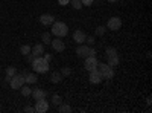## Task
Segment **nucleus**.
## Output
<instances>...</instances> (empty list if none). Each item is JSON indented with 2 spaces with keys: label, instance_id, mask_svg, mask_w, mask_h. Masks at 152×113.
Segmentation results:
<instances>
[{
  "label": "nucleus",
  "instance_id": "nucleus-20",
  "mask_svg": "<svg viewBox=\"0 0 152 113\" xmlns=\"http://www.w3.org/2000/svg\"><path fill=\"white\" fill-rule=\"evenodd\" d=\"M56 109H58V112H59V113H67V112H72V107H70V106L62 104V103H61Z\"/></svg>",
  "mask_w": 152,
  "mask_h": 113
},
{
  "label": "nucleus",
  "instance_id": "nucleus-9",
  "mask_svg": "<svg viewBox=\"0 0 152 113\" xmlns=\"http://www.w3.org/2000/svg\"><path fill=\"white\" fill-rule=\"evenodd\" d=\"M50 44H52V49H53L55 52H62V51L66 49V44H64V41H62L61 38H58V37H56L55 40H52V41H50Z\"/></svg>",
  "mask_w": 152,
  "mask_h": 113
},
{
  "label": "nucleus",
  "instance_id": "nucleus-7",
  "mask_svg": "<svg viewBox=\"0 0 152 113\" xmlns=\"http://www.w3.org/2000/svg\"><path fill=\"white\" fill-rule=\"evenodd\" d=\"M97 58L96 57H85V69L90 72V70H94V69H97Z\"/></svg>",
  "mask_w": 152,
  "mask_h": 113
},
{
  "label": "nucleus",
  "instance_id": "nucleus-5",
  "mask_svg": "<svg viewBox=\"0 0 152 113\" xmlns=\"http://www.w3.org/2000/svg\"><path fill=\"white\" fill-rule=\"evenodd\" d=\"M35 112L37 113H46L49 110V103L46 101V98H41V99H37L35 103Z\"/></svg>",
  "mask_w": 152,
  "mask_h": 113
},
{
  "label": "nucleus",
  "instance_id": "nucleus-15",
  "mask_svg": "<svg viewBox=\"0 0 152 113\" xmlns=\"http://www.w3.org/2000/svg\"><path fill=\"white\" fill-rule=\"evenodd\" d=\"M24 81H26L28 84H35L38 81L37 73H24Z\"/></svg>",
  "mask_w": 152,
  "mask_h": 113
},
{
  "label": "nucleus",
  "instance_id": "nucleus-32",
  "mask_svg": "<svg viewBox=\"0 0 152 113\" xmlns=\"http://www.w3.org/2000/svg\"><path fill=\"white\" fill-rule=\"evenodd\" d=\"M58 3H59L61 6H66V5L70 3V0H58Z\"/></svg>",
  "mask_w": 152,
  "mask_h": 113
},
{
  "label": "nucleus",
  "instance_id": "nucleus-8",
  "mask_svg": "<svg viewBox=\"0 0 152 113\" xmlns=\"http://www.w3.org/2000/svg\"><path fill=\"white\" fill-rule=\"evenodd\" d=\"M85 38H87V34H85L82 29H76V31L73 32V40L78 43V44L85 43Z\"/></svg>",
  "mask_w": 152,
  "mask_h": 113
},
{
  "label": "nucleus",
  "instance_id": "nucleus-14",
  "mask_svg": "<svg viewBox=\"0 0 152 113\" xmlns=\"http://www.w3.org/2000/svg\"><path fill=\"white\" fill-rule=\"evenodd\" d=\"M31 52L35 55V57H41L43 54H44V46L40 43V44H35L32 49H31Z\"/></svg>",
  "mask_w": 152,
  "mask_h": 113
},
{
  "label": "nucleus",
  "instance_id": "nucleus-18",
  "mask_svg": "<svg viewBox=\"0 0 152 113\" xmlns=\"http://www.w3.org/2000/svg\"><path fill=\"white\" fill-rule=\"evenodd\" d=\"M17 73V69L14 67V66H9L8 69H6V81H9L12 77H14V75Z\"/></svg>",
  "mask_w": 152,
  "mask_h": 113
},
{
  "label": "nucleus",
  "instance_id": "nucleus-31",
  "mask_svg": "<svg viewBox=\"0 0 152 113\" xmlns=\"http://www.w3.org/2000/svg\"><path fill=\"white\" fill-rule=\"evenodd\" d=\"M88 57H96V49L90 47V51H88Z\"/></svg>",
  "mask_w": 152,
  "mask_h": 113
},
{
  "label": "nucleus",
  "instance_id": "nucleus-10",
  "mask_svg": "<svg viewBox=\"0 0 152 113\" xmlns=\"http://www.w3.org/2000/svg\"><path fill=\"white\" fill-rule=\"evenodd\" d=\"M102 80H104V78H102V75H100V72H99L97 69L90 70V83H91V84H99Z\"/></svg>",
  "mask_w": 152,
  "mask_h": 113
},
{
  "label": "nucleus",
  "instance_id": "nucleus-29",
  "mask_svg": "<svg viewBox=\"0 0 152 113\" xmlns=\"http://www.w3.org/2000/svg\"><path fill=\"white\" fill-rule=\"evenodd\" d=\"M85 41H87L88 44H90V46H91V44H94V37H91V35L88 37V35H87V38H85Z\"/></svg>",
  "mask_w": 152,
  "mask_h": 113
},
{
  "label": "nucleus",
  "instance_id": "nucleus-13",
  "mask_svg": "<svg viewBox=\"0 0 152 113\" xmlns=\"http://www.w3.org/2000/svg\"><path fill=\"white\" fill-rule=\"evenodd\" d=\"M31 95L34 96V99L37 101V99L46 98V96H47V92H46V90H43V89H35V90H32V93H31Z\"/></svg>",
  "mask_w": 152,
  "mask_h": 113
},
{
  "label": "nucleus",
  "instance_id": "nucleus-11",
  "mask_svg": "<svg viewBox=\"0 0 152 113\" xmlns=\"http://www.w3.org/2000/svg\"><path fill=\"white\" fill-rule=\"evenodd\" d=\"M40 21L44 26H50V24L55 21V17L52 14H43V16H40Z\"/></svg>",
  "mask_w": 152,
  "mask_h": 113
},
{
  "label": "nucleus",
  "instance_id": "nucleus-24",
  "mask_svg": "<svg viewBox=\"0 0 152 113\" xmlns=\"http://www.w3.org/2000/svg\"><path fill=\"white\" fill-rule=\"evenodd\" d=\"M105 31H107V28H105V26H97V28L94 29V35H97V37H102V35L105 34Z\"/></svg>",
  "mask_w": 152,
  "mask_h": 113
},
{
  "label": "nucleus",
  "instance_id": "nucleus-6",
  "mask_svg": "<svg viewBox=\"0 0 152 113\" xmlns=\"http://www.w3.org/2000/svg\"><path fill=\"white\" fill-rule=\"evenodd\" d=\"M107 26H108V29H111V31H119V29L122 28V20H120V17H111V18L108 20V23H107Z\"/></svg>",
  "mask_w": 152,
  "mask_h": 113
},
{
  "label": "nucleus",
  "instance_id": "nucleus-34",
  "mask_svg": "<svg viewBox=\"0 0 152 113\" xmlns=\"http://www.w3.org/2000/svg\"><path fill=\"white\" fill-rule=\"evenodd\" d=\"M108 2H111V3H113V2H119V0H108Z\"/></svg>",
  "mask_w": 152,
  "mask_h": 113
},
{
  "label": "nucleus",
  "instance_id": "nucleus-17",
  "mask_svg": "<svg viewBox=\"0 0 152 113\" xmlns=\"http://www.w3.org/2000/svg\"><path fill=\"white\" fill-rule=\"evenodd\" d=\"M50 81H52L53 84L61 83V81H62V75H61V72H53V73H52V77H50Z\"/></svg>",
  "mask_w": 152,
  "mask_h": 113
},
{
  "label": "nucleus",
  "instance_id": "nucleus-26",
  "mask_svg": "<svg viewBox=\"0 0 152 113\" xmlns=\"http://www.w3.org/2000/svg\"><path fill=\"white\" fill-rule=\"evenodd\" d=\"M41 40H43V43L50 44V41H52V38H50V34H49V32H44V34L41 35Z\"/></svg>",
  "mask_w": 152,
  "mask_h": 113
},
{
  "label": "nucleus",
  "instance_id": "nucleus-1",
  "mask_svg": "<svg viewBox=\"0 0 152 113\" xmlns=\"http://www.w3.org/2000/svg\"><path fill=\"white\" fill-rule=\"evenodd\" d=\"M32 69L35 73H46L49 70V61L44 60V57H35V60L32 61Z\"/></svg>",
  "mask_w": 152,
  "mask_h": 113
},
{
  "label": "nucleus",
  "instance_id": "nucleus-16",
  "mask_svg": "<svg viewBox=\"0 0 152 113\" xmlns=\"http://www.w3.org/2000/svg\"><path fill=\"white\" fill-rule=\"evenodd\" d=\"M119 54L117 55H111V57H108V63L107 64L108 66H111V67H116V66H119Z\"/></svg>",
  "mask_w": 152,
  "mask_h": 113
},
{
  "label": "nucleus",
  "instance_id": "nucleus-28",
  "mask_svg": "<svg viewBox=\"0 0 152 113\" xmlns=\"http://www.w3.org/2000/svg\"><path fill=\"white\" fill-rule=\"evenodd\" d=\"M93 2H94V0H81L82 6H91V5H93Z\"/></svg>",
  "mask_w": 152,
  "mask_h": 113
},
{
  "label": "nucleus",
  "instance_id": "nucleus-12",
  "mask_svg": "<svg viewBox=\"0 0 152 113\" xmlns=\"http://www.w3.org/2000/svg\"><path fill=\"white\" fill-rule=\"evenodd\" d=\"M88 51H90V47L85 46V44L82 43V44H79V46H78V49H76V55L85 58V57H88Z\"/></svg>",
  "mask_w": 152,
  "mask_h": 113
},
{
  "label": "nucleus",
  "instance_id": "nucleus-4",
  "mask_svg": "<svg viewBox=\"0 0 152 113\" xmlns=\"http://www.w3.org/2000/svg\"><path fill=\"white\" fill-rule=\"evenodd\" d=\"M24 83H26V81H24V75H23V73H15L14 77L9 80L11 89H14V90H18Z\"/></svg>",
  "mask_w": 152,
  "mask_h": 113
},
{
  "label": "nucleus",
  "instance_id": "nucleus-23",
  "mask_svg": "<svg viewBox=\"0 0 152 113\" xmlns=\"http://www.w3.org/2000/svg\"><path fill=\"white\" fill-rule=\"evenodd\" d=\"M105 54H107V57L117 55V49H116V47H113V46H110V47H107V49H105Z\"/></svg>",
  "mask_w": 152,
  "mask_h": 113
},
{
  "label": "nucleus",
  "instance_id": "nucleus-22",
  "mask_svg": "<svg viewBox=\"0 0 152 113\" xmlns=\"http://www.w3.org/2000/svg\"><path fill=\"white\" fill-rule=\"evenodd\" d=\"M31 46L29 44H23L21 47H20V52H21V55H28V54H31Z\"/></svg>",
  "mask_w": 152,
  "mask_h": 113
},
{
  "label": "nucleus",
  "instance_id": "nucleus-33",
  "mask_svg": "<svg viewBox=\"0 0 152 113\" xmlns=\"http://www.w3.org/2000/svg\"><path fill=\"white\" fill-rule=\"evenodd\" d=\"M44 60H46V61H50V60H52V55H50V54H46V55H44Z\"/></svg>",
  "mask_w": 152,
  "mask_h": 113
},
{
  "label": "nucleus",
  "instance_id": "nucleus-30",
  "mask_svg": "<svg viewBox=\"0 0 152 113\" xmlns=\"http://www.w3.org/2000/svg\"><path fill=\"white\" fill-rule=\"evenodd\" d=\"M24 113H34L35 112V109L34 107H24V110H23Z\"/></svg>",
  "mask_w": 152,
  "mask_h": 113
},
{
  "label": "nucleus",
  "instance_id": "nucleus-21",
  "mask_svg": "<svg viewBox=\"0 0 152 113\" xmlns=\"http://www.w3.org/2000/svg\"><path fill=\"white\" fill-rule=\"evenodd\" d=\"M61 103H62V98H61L59 95H56V93H55V95H52V104H53L55 107H58Z\"/></svg>",
  "mask_w": 152,
  "mask_h": 113
},
{
  "label": "nucleus",
  "instance_id": "nucleus-25",
  "mask_svg": "<svg viewBox=\"0 0 152 113\" xmlns=\"http://www.w3.org/2000/svg\"><path fill=\"white\" fill-rule=\"evenodd\" d=\"M69 5H72L75 9H81V8H82L81 0H70V3H69Z\"/></svg>",
  "mask_w": 152,
  "mask_h": 113
},
{
  "label": "nucleus",
  "instance_id": "nucleus-2",
  "mask_svg": "<svg viewBox=\"0 0 152 113\" xmlns=\"http://www.w3.org/2000/svg\"><path fill=\"white\" fill-rule=\"evenodd\" d=\"M50 26H52V34L58 37V38H62V37H66L69 34V26L64 21H53Z\"/></svg>",
  "mask_w": 152,
  "mask_h": 113
},
{
  "label": "nucleus",
  "instance_id": "nucleus-19",
  "mask_svg": "<svg viewBox=\"0 0 152 113\" xmlns=\"http://www.w3.org/2000/svg\"><path fill=\"white\" fill-rule=\"evenodd\" d=\"M20 90H21V95H23V96H31V93H32L31 87H29V86H24V84L20 87Z\"/></svg>",
  "mask_w": 152,
  "mask_h": 113
},
{
  "label": "nucleus",
  "instance_id": "nucleus-27",
  "mask_svg": "<svg viewBox=\"0 0 152 113\" xmlns=\"http://www.w3.org/2000/svg\"><path fill=\"white\" fill-rule=\"evenodd\" d=\"M70 73H72V69H70V67H64V69L61 70V75H62V77H69Z\"/></svg>",
  "mask_w": 152,
  "mask_h": 113
},
{
  "label": "nucleus",
  "instance_id": "nucleus-3",
  "mask_svg": "<svg viewBox=\"0 0 152 113\" xmlns=\"http://www.w3.org/2000/svg\"><path fill=\"white\" fill-rule=\"evenodd\" d=\"M97 70L100 72L102 78H107V80H111L114 77V67L108 66L107 63H97Z\"/></svg>",
  "mask_w": 152,
  "mask_h": 113
}]
</instances>
